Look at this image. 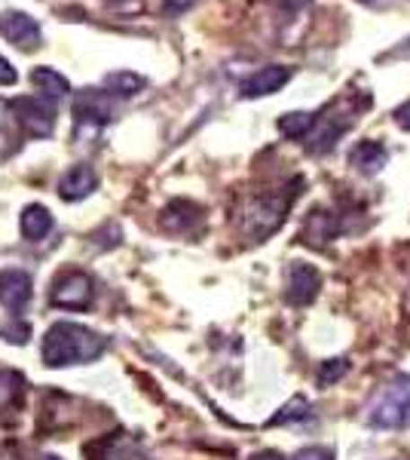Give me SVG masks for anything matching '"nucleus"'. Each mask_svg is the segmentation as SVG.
Masks as SVG:
<instances>
[{"instance_id":"2","label":"nucleus","mask_w":410,"mask_h":460,"mask_svg":"<svg viewBox=\"0 0 410 460\" xmlns=\"http://www.w3.org/2000/svg\"><path fill=\"white\" fill-rule=\"evenodd\" d=\"M364 424L374 429L410 427V375H395L392 381L371 399Z\"/></svg>"},{"instance_id":"10","label":"nucleus","mask_w":410,"mask_h":460,"mask_svg":"<svg viewBox=\"0 0 410 460\" xmlns=\"http://www.w3.org/2000/svg\"><path fill=\"white\" fill-rule=\"evenodd\" d=\"M34 295V283H31V273L19 270V267H6L0 270V304L13 314H22L28 307Z\"/></svg>"},{"instance_id":"18","label":"nucleus","mask_w":410,"mask_h":460,"mask_svg":"<svg viewBox=\"0 0 410 460\" xmlns=\"http://www.w3.org/2000/svg\"><path fill=\"white\" fill-rule=\"evenodd\" d=\"M310 418V402L303 396H294L291 402L282 408L279 414L270 418V427H282V424H297V420H307Z\"/></svg>"},{"instance_id":"7","label":"nucleus","mask_w":410,"mask_h":460,"mask_svg":"<svg viewBox=\"0 0 410 460\" xmlns=\"http://www.w3.org/2000/svg\"><path fill=\"white\" fill-rule=\"evenodd\" d=\"M318 288H322V273L316 270L312 264H303V261H291L288 270H285V298L297 307L303 304L316 301Z\"/></svg>"},{"instance_id":"6","label":"nucleus","mask_w":410,"mask_h":460,"mask_svg":"<svg viewBox=\"0 0 410 460\" xmlns=\"http://www.w3.org/2000/svg\"><path fill=\"white\" fill-rule=\"evenodd\" d=\"M92 279L83 270H68L52 283V304L62 310H86L92 304Z\"/></svg>"},{"instance_id":"17","label":"nucleus","mask_w":410,"mask_h":460,"mask_svg":"<svg viewBox=\"0 0 410 460\" xmlns=\"http://www.w3.org/2000/svg\"><path fill=\"white\" fill-rule=\"evenodd\" d=\"M316 126V114L310 111H291V114L279 117V132L285 138H307Z\"/></svg>"},{"instance_id":"5","label":"nucleus","mask_w":410,"mask_h":460,"mask_svg":"<svg viewBox=\"0 0 410 460\" xmlns=\"http://www.w3.org/2000/svg\"><path fill=\"white\" fill-rule=\"evenodd\" d=\"M56 102H47L40 95H28V99H13L10 102V114L28 136L34 138H47L56 129Z\"/></svg>"},{"instance_id":"9","label":"nucleus","mask_w":410,"mask_h":460,"mask_svg":"<svg viewBox=\"0 0 410 460\" xmlns=\"http://www.w3.org/2000/svg\"><path fill=\"white\" fill-rule=\"evenodd\" d=\"M74 120L83 126H108L114 120V102H110L108 93L83 89V93L74 99Z\"/></svg>"},{"instance_id":"21","label":"nucleus","mask_w":410,"mask_h":460,"mask_svg":"<svg viewBox=\"0 0 410 460\" xmlns=\"http://www.w3.org/2000/svg\"><path fill=\"white\" fill-rule=\"evenodd\" d=\"M22 390V377L13 372H0V405H10Z\"/></svg>"},{"instance_id":"14","label":"nucleus","mask_w":410,"mask_h":460,"mask_svg":"<svg viewBox=\"0 0 410 460\" xmlns=\"http://www.w3.org/2000/svg\"><path fill=\"white\" fill-rule=\"evenodd\" d=\"M19 227H22V236H25V240L37 243V240H43L52 227H56V218H52V212L47 209V206L31 203V206H25V209H22Z\"/></svg>"},{"instance_id":"15","label":"nucleus","mask_w":410,"mask_h":460,"mask_svg":"<svg viewBox=\"0 0 410 460\" xmlns=\"http://www.w3.org/2000/svg\"><path fill=\"white\" fill-rule=\"evenodd\" d=\"M349 163H353L362 175H377L379 169L389 163V154H386V147L379 142H359L353 147V154H349Z\"/></svg>"},{"instance_id":"13","label":"nucleus","mask_w":410,"mask_h":460,"mask_svg":"<svg viewBox=\"0 0 410 460\" xmlns=\"http://www.w3.org/2000/svg\"><path fill=\"white\" fill-rule=\"evenodd\" d=\"M31 86L37 89V95L47 102H62L65 95L71 93L68 77L58 74L56 68H49V65H40V68L31 71Z\"/></svg>"},{"instance_id":"24","label":"nucleus","mask_w":410,"mask_h":460,"mask_svg":"<svg viewBox=\"0 0 410 460\" xmlns=\"http://www.w3.org/2000/svg\"><path fill=\"white\" fill-rule=\"evenodd\" d=\"M19 74L13 68V62H6L4 56H0V86H16Z\"/></svg>"},{"instance_id":"27","label":"nucleus","mask_w":410,"mask_h":460,"mask_svg":"<svg viewBox=\"0 0 410 460\" xmlns=\"http://www.w3.org/2000/svg\"><path fill=\"white\" fill-rule=\"evenodd\" d=\"M251 460H285V457H282L279 451H257V455L251 457Z\"/></svg>"},{"instance_id":"26","label":"nucleus","mask_w":410,"mask_h":460,"mask_svg":"<svg viewBox=\"0 0 410 460\" xmlns=\"http://www.w3.org/2000/svg\"><path fill=\"white\" fill-rule=\"evenodd\" d=\"M190 4L193 0H162V6H166V13H171V16H175V13H184Z\"/></svg>"},{"instance_id":"20","label":"nucleus","mask_w":410,"mask_h":460,"mask_svg":"<svg viewBox=\"0 0 410 460\" xmlns=\"http://www.w3.org/2000/svg\"><path fill=\"white\" fill-rule=\"evenodd\" d=\"M104 460H151V457H147L138 445L117 442V445H110V451H108V457H104Z\"/></svg>"},{"instance_id":"4","label":"nucleus","mask_w":410,"mask_h":460,"mask_svg":"<svg viewBox=\"0 0 410 460\" xmlns=\"http://www.w3.org/2000/svg\"><path fill=\"white\" fill-rule=\"evenodd\" d=\"M294 197H297V190H288V194L251 197L242 209V234L249 236L251 243H264L266 236L282 227V221H285Z\"/></svg>"},{"instance_id":"8","label":"nucleus","mask_w":410,"mask_h":460,"mask_svg":"<svg viewBox=\"0 0 410 460\" xmlns=\"http://www.w3.org/2000/svg\"><path fill=\"white\" fill-rule=\"evenodd\" d=\"M0 37L13 43L19 49H37L40 47V22L22 10H10L0 16Z\"/></svg>"},{"instance_id":"25","label":"nucleus","mask_w":410,"mask_h":460,"mask_svg":"<svg viewBox=\"0 0 410 460\" xmlns=\"http://www.w3.org/2000/svg\"><path fill=\"white\" fill-rule=\"evenodd\" d=\"M395 123H398L401 129H407V132H410V102H405V105L395 111Z\"/></svg>"},{"instance_id":"23","label":"nucleus","mask_w":410,"mask_h":460,"mask_svg":"<svg viewBox=\"0 0 410 460\" xmlns=\"http://www.w3.org/2000/svg\"><path fill=\"white\" fill-rule=\"evenodd\" d=\"M291 460H334V448L327 445H310V448H301Z\"/></svg>"},{"instance_id":"12","label":"nucleus","mask_w":410,"mask_h":460,"mask_svg":"<svg viewBox=\"0 0 410 460\" xmlns=\"http://www.w3.org/2000/svg\"><path fill=\"white\" fill-rule=\"evenodd\" d=\"M99 188V175L89 163H77L68 172L58 178V197L68 199V203H77V199H86L92 190Z\"/></svg>"},{"instance_id":"16","label":"nucleus","mask_w":410,"mask_h":460,"mask_svg":"<svg viewBox=\"0 0 410 460\" xmlns=\"http://www.w3.org/2000/svg\"><path fill=\"white\" fill-rule=\"evenodd\" d=\"M101 86L110 99H129V95H135L138 89H144V77L135 71H110L101 77Z\"/></svg>"},{"instance_id":"28","label":"nucleus","mask_w":410,"mask_h":460,"mask_svg":"<svg viewBox=\"0 0 410 460\" xmlns=\"http://www.w3.org/2000/svg\"><path fill=\"white\" fill-rule=\"evenodd\" d=\"M40 460H58V457H40Z\"/></svg>"},{"instance_id":"3","label":"nucleus","mask_w":410,"mask_h":460,"mask_svg":"<svg viewBox=\"0 0 410 460\" xmlns=\"http://www.w3.org/2000/svg\"><path fill=\"white\" fill-rule=\"evenodd\" d=\"M368 105H371V99L359 102L355 95H346V99H340L337 105H327L322 114H316V126H312V132L307 136V151H312V154L331 151V147L343 138V132L355 123V117H359Z\"/></svg>"},{"instance_id":"19","label":"nucleus","mask_w":410,"mask_h":460,"mask_svg":"<svg viewBox=\"0 0 410 460\" xmlns=\"http://www.w3.org/2000/svg\"><path fill=\"white\" fill-rule=\"evenodd\" d=\"M346 372H349V362H346V359H331V362H325L322 372H318V387H331V384H337Z\"/></svg>"},{"instance_id":"11","label":"nucleus","mask_w":410,"mask_h":460,"mask_svg":"<svg viewBox=\"0 0 410 460\" xmlns=\"http://www.w3.org/2000/svg\"><path fill=\"white\" fill-rule=\"evenodd\" d=\"M288 80H291V68H285V65H266V68L249 74V77L242 80L240 93H242V99H264V95L279 93Z\"/></svg>"},{"instance_id":"1","label":"nucleus","mask_w":410,"mask_h":460,"mask_svg":"<svg viewBox=\"0 0 410 460\" xmlns=\"http://www.w3.org/2000/svg\"><path fill=\"white\" fill-rule=\"evenodd\" d=\"M108 350V338H101L99 332L86 329L80 323H56L43 335L40 359L49 368H71L83 366V362H95Z\"/></svg>"},{"instance_id":"22","label":"nucleus","mask_w":410,"mask_h":460,"mask_svg":"<svg viewBox=\"0 0 410 460\" xmlns=\"http://www.w3.org/2000/svg\"><path fill=\"white\" fill-rule=\"evenodd\" d=\"M0 335H4L6 341H13V344H25V341L31 338V329H28L25 323H16V319H13L10 325H4V329H0Z\"/></svg>"}]
</instances>
